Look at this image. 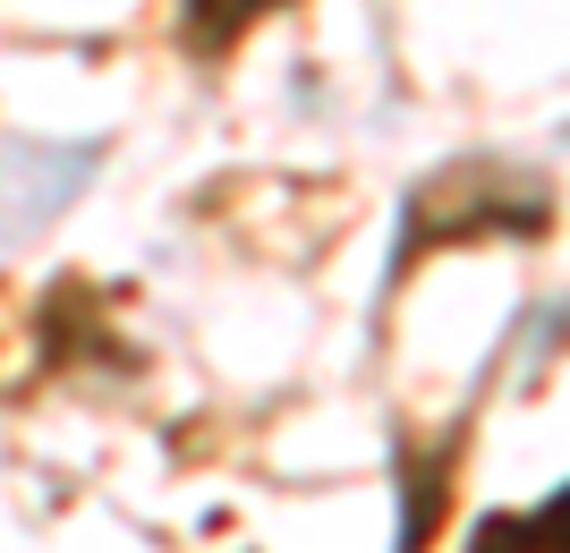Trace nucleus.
I'll return each instance as SVG.
<instances>
[{
    "label": "nucleus",
    "mask_w": 570,
    "mask_h": 553,
    "mask_svg": "<svg viewBox=\"0 0 570 553\" xmlns=\"http://www.w3.org/2000/svg\"><path fill=\"white\" fill-rule=\"evenodd\" d=\"M95 179V145H43V137H9L0 145V247L43 239L60 205H77V188Z\"/></svg>",
    "instance_id": "obj_1"
},
{
    "label": "nucleus",
    "mask_w": 570,
    "mask_h": 553,
    "mask_svg": "<svg viewBox=\"0 0 570 553\" xmlns=\"http://www.w3.org/2000/svg\"><path fill=\"white\" fill-rule=\"evenodd\" d=\"M469 553H570V485L546 494L537 511H494V520H476Z\"/></svg>",
    "instance_id": "obj_2"
},
{
    "label": "nucleus",
    "mask_w": 570,
    "mask_h": 553,
    "mask_svg": "<svg viewBox=\"0 0 570 553\" xmlns=\"http://www.w3.org/2000/svg\"><path fill=\"white\" fill-rule=\"evenodd\" d=\"M264 9H282V0H179V26H188L196 51H230Z\"/></svg>",
    "instance_id": "obj_3"
}]
</instances>
